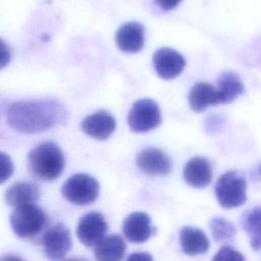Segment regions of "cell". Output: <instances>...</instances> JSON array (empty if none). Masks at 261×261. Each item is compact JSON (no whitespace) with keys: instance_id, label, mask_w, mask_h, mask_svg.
<instances>
[{"instance_id":"21","label":"cell","mask_w":261,"mask_h":261,"mask_svg":"<svg viewBox=\"0 0 261 261\" xmlns=\"http://www.w3.org/2000/svg\"><path fill=\"white\" fill-rule=\"evenodd\" d=\"M213 239L219 243L231 242L236 236L234 225L223 217H214L210 222Z\"/></svg>"},{"instance_id":"24","label":"cell","mask_w":261,"mask_h":261,"mask_svg":"<svg viewBox=\"0 0 261 261\" xmlns=\"http://www.w3.org/2000/svg\"><path fill=\"white\" fill-rule=\"evenodd\" d=\"M11 59V52L6 43L0 38V69L4 68Z\"/></svg>"},{"instance_id":"20","label":"cell","mask_w":261,"mask_h":261,"mask_svg":"<svg viewBox=\"0 0 261 261\" xmlns=\"http://www.w3.org/2000/svg\"><path fill=\"white\" fill-rule=\"evenodd\" d=\"M244 230L248 233L251 248L255 251L261 249V207L247 210L241 219Z\"/></svg>"},{"instance_id":"22","label":"cell","mask_w":261,"mask_h":261,"mask_svg":"<svg viewBox=\"0 0 261 261\" xmlns=\"http://www.w3.org/2000/svg\"><path fill=\"white\" fill-rule=\"evenodd\" d=\"M212 261H245L244 256L229 246H223L214 255Z\"/></svg>"},{"instance_id":"28","label":"cell","mask_w":261,"mask_h":261,"mask_svg":"<svg viewBox=\"0 0 261 261\" xmlns=\"http://www.w3.org/2000/svg\"><path fill=\"white\" fill-rule=\"evenodd\" d=\"M65 261H83V260H79V259H68V260H65Z\"/></svg>"},{"instance_id":"29","label":"cell","mask_w":261,"mask_h":261,"mask_svg":"<svg viewBox=\"0 0 261 261\" xmlns=\"http://www.w3.org/2000/svg\"><path fill=\"white\" fill-rule=\"evenodd\" d=\"M260 173H261V166H260Z\"/></svg>"},{"instance_id":"26","label":"cell","mask_w":261,"mask_h":261,"mask_svg":"<svg viewBox=\"0 0 261 261\" xmlns=\"http://www.w3.org/2000/svg\"><path fill=\"white\" fill-rule=\"evenodd\" d=\"M126 261H153L152 256L146 252H136L130 254Z\"/></svg>"},{"instance_id":"6","label":"cell","mask_w":261,"mask_h":261,"mask_svg":"<svg viewBox=\"0 0 261 261\" xmlns=\"http://www.w3.org/2000/svg\"><path fill=\"white\" fill-rule=\"evenodd\" d=\"M127 123L135 133H147L161 123L158 104L151 99H141L134 103L127 115Z\"/></svg>"},{"instance_id":"4","label":"cell","mask_w":261,"mask_h":261,"mask_svg":"<svg viewBox=\"0 0 261 261\" xmlns=\"http://www.w3.org/2000/svg\"><path fill=\"white\" fill-rule=\"evenodd\" d=\"M9 220L13 231L19 238H32L44 228L47 216L38 205L28 204L15 207Z\"/></svg>"},{"instance_id":"16","label":"cell","mask_w":261,"mask_h":261,"mask_svg":"<svg viewBox=\"0 0 261 261\" xmlns=\"http://www.w3.org/2000/svg\"><path fill=\"white\" fill-rule=\"evenodd\" d=\"M181 250L187 255L203 254L209 249V240L201 229L192 226H185L179 231Z\"/></svg>"},{"instance_id":"25","label":"cell","mask_w":261,"mask_h":261,"mask_svg":"<svg viewBox=\"0 0 261 261\" xmlns=\"http://www.w3.org/2000/svg\"><path fill=\"white\" fill-rule=\"evenodd\" d=\"M181 1L182 0H156V3L161 9L168 11L174 9Z\"/></svg>"},{"instance_id":"18","label":"cell","mask_w":261,"mask_h":261,"mask_svg":"<svg viewBox=\"0 0 261 261\" xmlns=\"http://www.w3.org/2000/svg\"><path fill=\"white\" fill-rule=\"evenodd\" d=\"M126 250L120 236L110 234L96 245L94 254L97 261H121Z\"/></svg>"},{"instance_id":"5","label":"cell","mask_w":261,"mask_h":261,"mask_svg":"<svg viewBox=\"0 0 261 261\" xmlns=\"http://www.w3.org/2000/svg\"><path fill=\"white\" fill-rule=\"evenodd\" d=\"M100 186L93 176L86 173H76L63 184L61 193L63 197L74 205H89L99 196Z\"/></svg>"},{"instance_id":"1","label":"cell","mask_w":261,"mask_h":261,"mask_svg":"<svg viewBox=\"0 0 261 261\" xmlns=\"http://www.w3.org/2000/svg\"><path fill=\"white\" fill-rule=\"evenodd\" d=\"M67 117L66 108L57 100H22L9 105L7 122L22 134H36L48 130Z\"/></svg>"},{"instance_id":"11","label":"cell","mask_w":261,"mask_h":261,"mask_svg":"<svg viewBox=\"0 0 261 261\" xmlns=\"http://www.w3.org/2000/svg\"><path fill=\"white\" fill-rule=\"evenodd\" d=\"M122 231L129 242L142 244L155 233V227L152 225L151 218L147 213L134 212L123 220Z\"/></svg>"},{"instance_id":"9","label":"cell","mask_w":261,"mask_h":261,"mask_svg":"<svg viewBox=\"0 0 261 261\" xmlns=\"http://www.w3.org/2000/svg\"><path fill=\"white\" fill-rule=\"evenodd\" d=\"M153 65L161 79L172 80L184 70L186 59L174 49L160 48L153 55Z\"/></svg>"},{"instance_id":"12","label":"cell","mask_w":261,"mask_h":261,"mask_svg":"<svg viewBox=\"0 0 261 261\" xmlns=\"http://www.w3.org/2000/svg\"><path fill=\"white\" fill-rule=\"evenodd\" d=\"M117 47L125 53H137L145 44V28L142 23L130 21L122 24L116 32Z\"/></svg>"},{"instance_id":"27","label":"cell","mask_w":261,"mask_h":261,"mask_svg":"<svg viewBox=\"0 0 261 261\" xmlns=\"http://www.w3.org/2000/svg\"><path fill=\"white\" fill-rule=\"evenodd\" d=\"M0 261H23L14 255H4L0 257Z\"/></svg>"},{"instance_id":"23","label":"cell","mask_w":261,"mask_h":261,"mask_svg":"<svg viewBox=\"0 0 261 261\" xmlns=\"http://www.w3.org/2000/svg\"><path fill=\"white\" fill-rule=\"evenodd\" d=\"M14 166L11 158L4 152H0V184L5 182L13 174Z\"/></svg>"},{"instance_id":"17","label":"cell","mask_w":261,"mask_h":261,"mask_svg":"<svg viewBox=\"0 0 261 261\" xmlns=\"http://www.w3.org/2000/svg\"><path fill=\"white\" fill-rule=\"evenodd\" d=\"M189 104L195 112H201L210 105H218L219 97L217 89L207 83L194 85L189 94Z\"/></svg>"},{"instance_id":"15","label":"cell","mask_w":261,"mask_h":261,"mask_svg":"<svg viewBox=\"0 0 261 261\" xmlns=\"http://www.w3.org/2000/svg\"><path fill=\"white\" fill-rule=\"evenodd\" d=\"M4 197L5 202L13 207L35 204L40 197V190L35 182L22 180L10 186Z\"/></svg>"},{"instance_id":"13","label":"cell","mask_w":261,"mask_h":261,"mask_svg":"<svg viewBox=\"0 0 261 261\" xmlns=\"http://www.w3.org/2000/svg\"><path fill=\"white\" fill-rule=\"evenodd\" d=\"M115 126V118L104 110H99L88 115L81 124L83 132L96 140L108 139L114 132Z\"/></svg>"},{"instance_id":"3","label":"cell","mask_w":261,"mask_h":261,"mask_svg":"<svg viewBox=\"0 0 261 261\" xmlns=\"http://www.w3.org/2000/svg\"><path fill=\"white\" fill-rule=\"evenodd\" d=\"M247 182L238 171H226L217 179L215 196L219 205L225 209L242 206L247 200Z\"/></svg>"},{"instance_id":"8","label":"cell","mask_w":261,"mask_h":261,"mask_svg":"<svg viewBox=\"0 0 261 261\" xmlns=\"http://www.w3.org/2000/svg\"><path fill=\"white\" fill-rule=\"evenodd\" d=\"M107 229L105 217L98 211H92L80 218L76 234L85 246L92 247L98 245L105 238Z\"/></svg>"},{"instance_id":"7","label":"cell","mask_w":261,"mask_h":261,"mask_svg":"<svg viewBox=\"0 0 261 261\" xmlns=\"http://www.w3.org/2000/svg\"><path fill=\"white\" fill-rule=\"evenodd\" d=\"M45 255L51 261H60L71 248V237L68 228L62 223H56L43 236Z\"/></svg>"},{"instance_id":"10","label":"cell","mask_w":261,"mask_h":261,"mask_svg":"<svg viewBox=\"0 0 261 261\" xmlns=\"http://www.w3.org/2000/svg\"><path fill=\"white\" fill-rule=\"evenodd\" d=\"M141 171L148 175H166L171 170L170 158L158 148L142 150L136 159Z\"/></svg>"},{"instance_id":"2","label":"cell","mask_w":261,"mask_h":261,"mask_svg":"<svg viewBox=\"0 0 261 261\" xmlns=\"http://www.w3.org/2000/svg\"><path fill=\"white\" fill-rule=\"evenodd\" d=\"M65 165L64 155L60 147L51 141L43 142L28 154V168L31 174L43 181L58 178Z\"/></svg>"},{"instance_id":"14","label":"cell","mask_w":261,"mask_h":261,"mask_svg":"<svg viewBox=\"0 0 261 261\" xmlns=\"http://www.w3.org/2000/svg\"><path fill=\"white\" fill-rule=\"evenodd\" d=\"M184 179L191 187L202 189L207 187L212 179L210 162L200 156L191 158L184 167Z\"/></svg>"},{"instance_id":"19","label":"cell","mask_w":261,"mask_h":261,"mask_svg":"<svg viewBox=\"0 0 261 261\" xmlns=\"http://www.w3.org/2000/svg\"><path fill=\"white\" fill-rule=\"evenodd\" d=\"M244 85L240 77L231 72L224 71L218 77V97L219 104L230 103L244 93Z\"/></svg>"}]
</instances>
